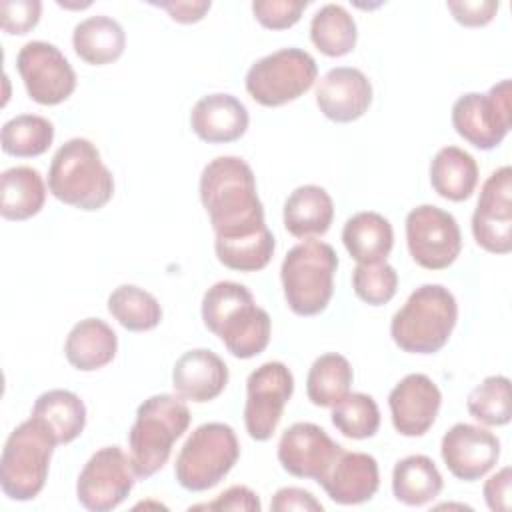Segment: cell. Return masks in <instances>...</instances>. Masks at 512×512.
Instances as JSON below:
<instances>
[{
  "mask_svg": "<svg viewBox=\"0 0 512 512\" xmlns=\"http://www.w3.org/2000/svg\"><path fill=\"white\" fill-rule=\"evenodd\" d=\"M198 190L216 240L240 238L268 228L256 178L246 160L238 156L210 160L200 174Z\"/></svg>",
  "mask_w": 512,
  "mask_h": 512,
  "instance_id": "cell-1",
  "label": "cell"
},
{
  "mask_svg": "<svg viewBox=\"0 0 512 512\" xmlns=\"http://www.w3.org/2000/svg\"><path fill=\"white\" fill-rule=\"evenodd\" d=\"M202 320L226 350L240 360L258 356L270 342L272 320L268 312L254 302L244 284L232 280L216 282L204 292Z\"/></svg>",
  "mask_w": 512,
  "mask_h": 512,
  "instance_id": "cell-2",
  "label": "cell"
},
{
  "mask_svg": "<svg viewBox=\"0 0 512 512\" xmlns=\"http://www.w3.org/2000/svg\"><path fill=\"white\" fill-rule=\"evenodd\" d=\"M48 190L64 204L92 212L112 200L114 176L96 144L88 138H70L52 156Z\"/></svg>",
  "mask_w": 512,
  "mask_h": 512,
  "instance_id": "cell-3",
  "label": "cell"
},
{
  "mask_svg": "<svg viewBox=\"0 0 512 512\" xmlns=\"http://www.w3.org/2000/svg\"><path fill=\"white\" fill-rule=\"evenodd\" d=\"M190 420L184 398L174 394H154L138 406L128 432V456L136 478H150L164 468L174 442L188 430Z\"/></svg>",
  "mask_w": 512,
  "mask_h": 512,
  "instance_id": "cell-4",
  "label": "cell"
},
{
  "mask_svg": "<svg viewBox=\"0 0 512 512\" xmlns=\"http://www.w3.org/2000/svg\"><path fill=\"white\" fill-rule=\"evenodd\" d=\"M456 320L454 294L442 284H422L392 316L390 336L408 354H434L446 346Z\"/></svg>",
  "mask_w": 512,
  "mask_h": 512,
  "instance_id": "cell-5",
  "label": "cell"
},
{
  "mask_svg": "<svg viewBox=\"0 0 512 512\" xmlns=\"http://www.w3.org/2000/svg\"><path fill=\"white\" fill-rule=\"evenodd\" d=\"M336 268L338 254L330 244L310 238L292 246L280 266L288 308L298 316L324 312L334 294Z\"/></svg>",
  "mask_w": 512,
  "mask_h": 512,
  "instance_id": "cell-6",
  "label": "cell"
},
{
  "mask_svg": "<svg viewBox=\"0 0 512 512\" xmlns=\"http://www.w3.org/2000/svg\"><path fill=\"white\" fill-rule=\"evenodd\" d=\"M54 446V436L34 416L10 432L0 456V488L10 500L26 502L42 492Z\"/></svg>",
  "mask_w": 512,
  "mask_h": 512,
  "instance_id": "cell-7",
  "label": "cell"
},
{
  "mask_svg": "<svg viewBox=\"0 0 512 512\" xmlns=\"http://www.w3.org/2000/svg\"><path fill=\"white\" fill-rule=\"evenodd\" d=\"M240 458V442L232 426L206 422L190 432L182 444L174 476L184 490L204 492L220 484Z\"/></svg>",
  "mask_w": 512,
  "mask_h": 512,
  "instance_id": "cell-8",
  "label": "cell"
},
{
  "mask_svg": "<svg viewBox=\"0 0 512 512\" xmlns=\"http://www.w3.org/2000/svg\"><path fill=\"white\" fill-rule=\"evenodd\" d=\"M318 76L316 60L302 48H280L246 72V92L262 106H284L308 92Z\"/></svg>",
  "mask_w": 512,
  "mask_h": 512,
  "instance_id": "cell-9",
  "label": "cell"
},
{
  "mask_svg": "<svg viewBox=\"0 0 512 512\" xmlns=\"http://www.w3.org/2000/svg\"><path fill=\"white\" fill-rule=\"evenodd\" d=\"M512 84L500 80L486 94H462L452 106V126L460 138L480 150L496 148L510 132Z\"/></svg>",
  "mask_w": 512,
  "mask_h": 512,
  "instance_id": "cell-10",
  "label": "cell"
},
{
  "mask_svg": "<svg viewBox=\"0 0 512 512\" xmlns=\"http://www.w3.org/2000/svg\"><path fill=\"white\" fill-rule=\"evenodd\" d=\"M292 392L294 376L284 362L270 360L248 374L244 426L252 440L266 442L272 438Z\"/></svg>",
  "mask_w": 512,
  "mask_h": 512,
  "instance_id": "cell-11",
  "label": "cell"
},
{
  "mask_svg": "<svg viewBox=\"0 0 512 512\" xmlns=\"http://www.w3.org/2000/svg\"><path fill=\"white\" fill-rule=\"evenodd\" d=\"M406 244L418 266L444 270L460 256V226L450 212L434 204H420L406 216Z\"/></svg>",
  "mask_w": 512,
  "mask_h": 512,
  "instance_id": "cell-12",
  "label": "cell"
},
{
  "mask_svg": "<svg viewBox=\"0 0 512 512\" xmlns=\"http://www.w3.org/2000/svg\"><path fill=\"white\" fill-rule=\"evenodd\" d=\"M134 478L130 456L120 446H104L80 470L76 498L90 512L114 510L132 492Z\"/></svg>",
  "mask_w": 512,
  "mask_h": 512,
  "instance_id": "cell-13",
  "label": "cell"
},
{
  "mask_svg": "<svg viewBox=\"0 0 512 512\" xmlns=\"http://www.w3.org/2000/svg\"><path fill=\"white\" fill-rule=\"evenodd\" d=\"M16 68L28 96L42 106H56L76 90L74 68L50 42H26L16 56Z\"/></svg>",
  "mask_w": 512,
  "mask_h": 512,
  "instance_id": "cell-14",
  "label": "cell"
},
{
  "mask_svg": "<svg viewBox=\"0 0 512 512\" xmlns=\"http://www.w3.org/2000/svg\"><path fill=\"white\" fill-rule=\"evenodd\" d=\"M472 234L480 248L492 254L512 250V168H496L482 184L472 214Z\"/></svg>",
  "mask_w": 512,
  "mask_h": 512,
  "instance_id": "cell-15",
  "label": "cell"
},
{
  "mask_svg": "<svg viewBox=\"0 0 512 512\" xmlns=\"http://www.w3.org/2000/svg\"><path fill=\"white\" fill-rule=\"evenodd\" d=\"M440 454L454 478L476 482L496 466L500 440L482 426L458 422L442 436Z\"/></svg>",
  "mask_w": 512,
  "mask_h": 512,
  "instance_id": "cell-16",
  "label": "cell"
},
{
  "mask_svg": "<svg viewBox=\"0 0 512 512\" xmlns=\"http://www.w3.org/2000/svg\"><path fill=\"white\" fill-rule=\"evenodd\" d=\"M344 448L312 422L288 426L278 442V462L296 478L320 480Z\"/></svg>",
  "mask_w": 512,
  "mask_h": 512,
  "instance_id": "cell-17",
  "label": "cell"
},
{
  "mask_svg": "<svg viewBox=\"0 0 512 512\" xmlns=\"http://www.w3.org/2000/svg\"><path fill=\"white\" fill-rule=\"evenodd\" d=\"M440 404V388L420 372L404 376L388 394L392 424L398 434L410 438L422 436L432 428Z\"/></svg>",
  "mask_w": 512,
  "mask_h": 512,
  "instance_id": "cell-18",
  "label": "cell"
},
{
  "mask_svg": "<svg viewBox=\"0 0 512 512\" xmlns=\"http://www.w3.org/2000/svg\"><path fill=\"white\" fill-rule=\"evenodd\" d=\"M316 104L332 122H354L362 118L372 104V84L362 70L336 66L318 80Z\"/></svg>",
  "mask_w": 512,
  "mask_h": 512,
  "instance_id": "cell-19",
  "label": "cell"
},
{
  "mask_svg": "<svg viewBox=\"0 0 512 512\" xmlns=\"http://www.w3.org/2000/svg\"><path fill=\"white\" fill-rule=\"evenodd\" d=\"M318 484L336 504L354 506L368 502L380 486L378 462L366 452L342 450Z\"/></svg>",
  "mask_w": 512,
  "mask_h": 512,
  "instance_id": "cell-20",
  "label": "cell"
},
{
  "mask_svg": "<svg viewBox=\"0 0 512 512\" xmlns=\"http://www.w3.org/2000/svg\"><path fill=\"white\" fill-rule=\"evenodd\" d=\"M226 362L208 348L184 352L172 368V386L176 394L190 402H210L218 398L228 384Z\"/></svg>",
  "mask_w": 512,
  "mask_h": 512,
  "instance_id": "cell-21",
  "label": "cell"
},
{
  "mask_svg": "<svg viewBox=\"0 0 512 512\" xmlns=\"http://www.w3.org/2000/svg\"><path fill=\"white\" fill-rule=\"evenodd\" d=\"M248 110L232 94L214 92L202 96L190 112L194 134L208 144L234 142L248 130Z\"/></svg>",
  "mask_w": 512,
  "mask_h": 512,
  "instance_id": "cell-22",
  "label": "cell"
},
{
  "mask_svg": "<svg viewBox=\"0 0 512 512\" xmlns=\"http://www.w3.org/2000/svg\"><path fill=\"white\" fill-rule=\"evenodd\" d=\"M118 350V336L100 318H84L72 326L64 342L66 360L80 372L100 370L110 364Z\"/></svg>",
  "mask_w": 512,
  "mask_h": 512,
  "instance_id": "cell-23",
  "label": "cell"
},
{
  "mask_svg": "<svg viewBox=\"0 0 512 512\" xmlns=\"http://www.w3.org/2000/svg\"><path fill=\"white\" fill-rule=\"evenodd\" d=\"M332 218L334 202L322 186H298L284 202V228L296 238L310 240L326 234Z\"/></svg>",
  "mask_w": 512,
  "mask_h": 512,
  "instance_id": "cell-24",
  "label": "cell"
},
{
  "mask_svg": "<svg viewBox=\"0 0 512 512\" xmlns=\"http://www.w3.org/2000/svg\"><path fill=\"white\" fill-rule=\"evenodd\" d=\"M342 242L358 264L382 262L394 246V230L388 218L378 212H358L342 228Z\"/></svg>",
  "mask_w": 512,
  "mask_h": 512,
  "instance_id": "cell-25",
  "label": "cell"
},
{
  "mask_svg": "<svg viewBox=\"0 0 512 512\" xmlns=\"http://www.w3.org/2000/svg\"><path fill=\"white\" fill-rule=\"evenodd\" d=\"M72 46L86 64L104 66L122 56L126 34L120 22L110 16H88L74 26Z\"/></svg>",
  "mask_w": 512,
  "mask_h": 512,
  "instance_id": "cell-26",
  "label": "cell"
},
{
  "mask_svg": "<svg viewBox=\"0 0 512 512\" xmlns=\"http://www.w3.org/2000/svg\"><path fill=\"white\" fill-rule=\"evenodd\" d=\"M430 184L434 192L450 202L468 200L478 184L474 156L458 146H444L430 162Z\"/></svg>",
  "mask_w": 512,
  "mask_h": 512,
  "instance_id": "cell-27",
  "label": "cell"
},
{
  "mask_svg": "<svg viewBox=\"0 0 512 512\" xmlns=\"http://www.w3.org/2000/svg\"><path fill=\"white\" fill-rule=\"evenodd\" d=\"M46 202V184L32 166H12L0 176V214L6 220H28Z\"/></svg>",
  "mask_w": 512,
  "mask_h": 512,
  "instance_id": "cell-28",
  "label": "cell"
},
{
  "mask_svg": "<svg viewBox=\"0 0 512 512\" xmlns=\"http://www.w3.org/2000/svg\"><path fill=\"white\" fill-rule=\"evenodd\" d=\"M32 416L50 430L56 444L76 440L86 426L84 402L78 394L62 388L42 392L32 406Z\"/></svg>",
  "mask_w": 512,
  "mask_h": 512,
  "instance_id": "cell-29",
  "label": "cell"
},
{
  "mask_svg": "<svg viewBox=\"0 0 512 512\" xmlns=\"http://www.w3.org/2000/svg\"><path fill=\"white\" fill-rule=\"evenodd\" d=\"M442 474L432 458L412 454L396 462L392 470L394 498L406 506H424L442 492Z\"/></svg>",
  "mask_w": 512,
  "mask_h": 512,
  "instance_id": "cell-30",
  "label": "cell"
},
{
  "mask_svg": "<svg viewBox=\"0 0 512 512\" xmlns=\"http://www.w3.org/2000/svg\"><path fill=\"white\" fill-rule=\"evenodd\" d=\"M310 38L322 54L330 58L346 56L358 40L356 20L342 4H324L312 16Z\"/></svg>",
  "mask_w": 512,
  "mask_h": 512,
  "instance_id": "cell-31",
  "label": "cell"
},
{
  "mask_svg": "<svg viewBox=\"0 0 512 512\" xmlns=\"http://www.w3.org/2000/svg\"><path fill=\"white\" fill-rule=\"evenodd\" d=\"M354 380L350 362L336 352L318 356L306 376V394L314 406L328 408L340 402Z\"/></svg>",
  "mask_w": 512,
  "mask_h": 512,
  "instance_id": "cell-32",
  "label": "cell"
},
{
  "mask_svg": "<svg viewBox=\"0 0 512 512\" xmlns=\"http://www.w3.org/2000/svg\"><path fill=\"white\" fill-rule=\"evenodd\" d=\"M108 312L130 332H146L160 324V302L140 286L122 284L108 296Z\"/></svg>",
  "mask_w": 512,
  "mask_h": 512,
  "instance_id": "cell-33",
  "label": "cell"
},
{
  "mask_svg": "<svg viewBox=\"0 0 512 512\" xmlns=\"http://www.w3.org/2000/svg\"><path fill=\"white\" fill-rule=\"evenodd\" d=\"M54 140V124L38 114H18L2 126V150L16 158L44 154Z\"/></svg>",
  "mask_w": 512,
  "mask_h": 512,
  "instance_id": "cell-34",
  "label": "cell"
},
{
  "mask_svg": "<svg viewBox=\"0 0 512 512\" xmlns=\"http://www.w3.org/2000/svg\"><path fill=\"white\" fill-rule=\"evenodd\" d=\"M274 248L276 240L268 228L240 238L214 240V250L220 264L238 272H258L266 268L274 256Z\"/></svg>",
  "mask_w": 512,
  "mask_h": 512,
  "instance_id": "cell-35",
  "label": "cell"
},
{
  "mask_svg": "<svg viewBox=\"0 0 512 512\" xmlns=\"http://www.w3.org/2000/svg\"><path fill=\"white\" fill-rule=\"evenodd\" d=\"M466 408L474 420L484 426H504L512 418L510 380L502 374L484 378L466 400Z\"/></svg>",
  "mask_w": 512,
  "mask_h": 512,
  "instance_id": "cell-36",
  "label": "cell"
},
{
  "mask_svg": "<svg viewBox=\"0 0 512 512\" xmlns=\"http://www.w3.org/2000/svg\"><path fill=\"white\" fill-rule=\"evenodd\" d=\"M332 424L346 438H372L380 428L378 404L370 394L364 392L346 394L332 406Z\"/></svg>",
  "mask_w": 512,
  "mask_h": 512,
  "instance_id": "cell-37",
  "label": "cell"
},
{
  "mask_svg": "<svg viewBox=\"0 0 512 512\" xmlns=\"http://www.w3.org/2000/svg\"><path fill=\"white\" fill-rule=\"evenodd\" d=\"M352 288L362 302L370 306H382L394 298L398 288V274L386 260L358 264L352 272Z\"/></svg>",
  "mask_w": 512,
  "mask_h": 512,
  "instance_id": "cell-38",
  "label": "cell"
},
{
  "mask_svg": "<svg viewBox=\"0 0 512 512\" xmlns=\"http://www.w3.org/2000/svg\"><path fill=\"white\" fill-rule=\"evenodd\" d=\"M306 6V0H256L252 12L264 28L284 30L300 20Z\"/></svg>",
  "mask_w": 512,
  "mask_h": 512,
  "instance_id": "cell-39",
  "label": "cell"
},
{
  "mask_svg": "<svg viewBox=\"0 0 512 512\" xmlns=\"http://www.w3.org/2000/svg\"><path fill=\"white\" fill-rule=\"evenodd\" d=\"M42 2L40 0H2L0 16L2 30L6 34H28L40 20Z\"/></svg>",
  "mask_w": 512,
  "mask_h": 512,
  "instance_id": "cell-40",
  "label": "cell"
},
{
  "mask_svg": "<svg viewBox=\"0 0 512 512\" xmlns=\"http://www.w3.org/2000/svg\"><path fill=\"white\" fill-rule=\"evenodd\" d=\"M454 20L468 28H480L492 22L500 4L494 0H450L446 2Z\"/></svg>",
  "mask_w": 512,
  "mask_h": 512,
  "instance_id": "cell-41",
  "label": "cell"
},
{
  "mask_svg": "<svg viewBox=\"0 0 512 512\" xmlns=\"http://www.w3.org/2000/svg\"><path fill=\"white\" fill-rule=\"evenodd\" d=\"M194 508H206V510H246V512H260L262 504L256 492H252L248 486L234 484L226 488L218 498L210 504H200Z\"/></svg>",
  "mask_w": 512,
  "mask_h": 512,
  "instance_id": "cell-42",
  "label": "cell"
},
{
  "mask_svg": "<svg viewBox=\"0 0 512 512\" xmlns=\"http://www.w3.org/2000/svg\"><path fill=\"white\" fill-rule=\"evenodd\" d=\"M272 512H290V510H304V512H322L324 506L312 496V492L296 486H286L276 490L270 500Z\"/></svg>",
  "mask_w": 512,
  "mask_h": 512,
  "instance_id": "cell-43",
  "label": "cell"
},
{
  "mask_svg": "<svg viewBox=\"0 0 512 512\" xmlns=\"http://www.w3.org/2000/svg\"><path fill=\"white\" fill-rule=\"evenodd\" d=\"M484 500L492 512L510 510V492H512V470L510 466L500 468L484 484Z\"/></svg>",
  "mask_w": 512,
  "mask_h": 512,
  "instance_id": "cell-44",
  "label": "cell"
},
{
  "mask_svg": "<svg viewBox=\"0 0 512 512\" xmlns=\"http://www.w3.org/2000/svg\"><path fill=\"white\" fill-rule=\"evenodd\" d=\"M150 4L166 10L170 18L180 24H192L202 20L212 6L210 0H172V2H150Z\"/></svg>",
  "mask_w": 512,
  "mask_h": 512,
  "instance_id": "cell-45",
  "label": "cell"
}]
</instances>
